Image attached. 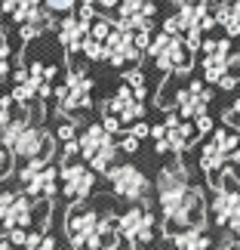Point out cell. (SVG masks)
Returning <instances> with one entry per match:
<instances>
[{"label":"cell","mask_w":240,"mask_h":250,"mask_svg":"<svg viewBox=\"0 0 240 250\" xmlns=\"http://www.w3.org/2000/svg\"><path fill=\"white\" fill-rule=\"evenodd\" d=\"M65 229H68V241L74 247H117L120 232H117V219L99 216L95 210L83 207L74 201V207L68 210V219H65Z\"/></svg>","instance_id":"6da1fadb"},{"label":"cell","mask_w":240,"mask_h":250,"mask_svg":"<svg viewBox=\"0 0 240 250\" xmlns=\"http://www.w3.org/2000/svg\"><path fill=\"white\" fill-rule=\"evenodd\" d=\"M0 142H3L16 158H22V161L53 158V136L43 133L40 127H34L25 114H22V118H9L3 127H0Z\"/></svg>","instance_id":"7a4b0ae2"},{"label":"cell","mask_w":240,"mask_h":250,"mask_svg":"<svg viewBox=\"0 0 240 250\" xmlns=\"http://www.w3.org/2000/svg\"><path fill=\"white\" fill-rule=\"evenodd\" d=\"M80 158L90 164L92 170H111L114 167V155H117L120 142H114V133L105 127V124H92V127H86L80 136Z\"/></svg>","instance_id":"3957f363"},{"label":"cell","mask_w":240,"mask_h":250,"mask_svg":"<svg viewBox=\"0 0 240 250\" xmlns=\"http://www.w3.org/2000/svg\"><path fill=\"white\" fill-rule=\"evenodd\" d=\"M148 56L154 59V65L160 71H191V53L188 43H185V34H169V31H160L148 46Z\"/></svg>","instance_id":"277c9868"},{"label":"cell","mask_w":240,"mask_h":250,"mask_svg":"<svg viewBox=\"0 0 240 250\" xmlns=\"http://www.w3.org/2000/svg\"><path fill=\"white\" fill-rule=\"evenodd\" d=\"M213 219L216 226L231 229L240 235V186L234 182L231 173H222V179L216 182V198H213Z\"/></svg>","instance_id":"5b68a950"},{"label":"cell","mask_w":240,"mask_h":250,"mask_svg":"<svg viewBox=\"0 0 240 250\" xmlns=\"http://www.w3.org/2000/svg\"><path fill=\"white\" fill-rule=\"evenodd\" d=\"M37 216V204L34 195H22V191H0V223L3 229H28V232H43V229L34 226Z\"/></svg>","instance_id":"8992f818"},{"label":"cell","mask_w":240,"mask_h":250,"mask_svg":"<svg viewBox=\"0 0 240 250\" xmlns=\"http://www.w3.org/2000/svg\"><path fill=\"white\" fill-rule=\"evenodd\" d=\"M117 232L120 241H127L129 247H145L154 241V216H151L148 204L129 207L123 216H117Z\"/></svg>","instance_id":"52a82bcc"},{"label":"cell","mask_w":240,"mask_h":250,"mask_svg":"<svg viewBox=\"0 0 240 250\" xmlns=\"http://www.w3.org/2000/svg\"><path fill=\"white\" fill-rule=\"evenodd\" d=\"M108 182H111L114 195H120V198H127V201H148L151 182H148V176L136 164L111 167L108 170Z\"/></svg>","instance_id":"ba28073f"},{"label":"cell","mask_w":240,"mask_h":250,"mask_svg":"<svg viewBox=\"0 0 240 250\" xmlns=\"http://www.w3.org/2000/svg\"><path fill=\"white\" fill-rule=\"evenodd\" d=\"M142 56V50L136 46V28H129L127 22H114L111 34L105 37V59L111 65H129Z\"/></svg>","instance_id":"9c48e42d"},{"label":"cell","mask_w":240,"mask_h":250,"mask_svg":"<svg viewBox=\"0 0 240 250\" xmlns=\"http://www.w3.org/2000/svg\"><path fill=\"white\" fill-rule=\"evenodd\" d=\"M59 182H62V195L68 198V201H83V198H90V191L95 186V176H92V167L80 164V161H62V167H59Z\"/></svg>","instance_id":"30bf717a"},{"label":"cell","mask_w":240,"mask_h":250,"mask_svg":"<svg viewBox=\"0 0 240 250\" xmlns=\"http://www.w3.org/2000/svg\"><path fill=\"white\" fill-rule=\"evenodd\" d=\"M18 179H22L25 191L34 198H50L55 191V167L50 164V158L25 161V167L18 170Z\"/></svg>","instance_id":"8fae6325"},{"label":"cell","mask_w":240,"mask_h":250,"mask_svg":"<svg viewBox=\"0 0 240 250\" xmlns=\"http://www.w3.org/2000/svg\"><path fill=\"white\" fill-rule=\"evenodd\" d=\"M92 81L90 74L83 71H71L68 81H65V86H59L55 90V99H59V108L65 114H74V111H86L92 105Z\"/></svg>","instance_id":"7c38bea8"},{"label":"cell","mask_w":240,"mask_h":250,"mask_svg":"<svg viewBox=\"0 0 240 250\" xmlns=\"http://www.w3.org/2000/svg\"><path fill=\"white\" fill-rule=\"evenodd\" d=\"M203 81L219 83L222 74H228V68L237 62V56L231 53V41H203Z\"/></svg>","instance_id":"4fadbf2b"},{"label":"cell","mask_w":240,"mask_h":250,"mask_svg":"<svg viewBox=\"0 0 240 250\" xmlns=\"http://www.w3.org/2000/svg\"><path fill=\"white\" fill-rule=\"evenodd\" d=\"M191 186L188 182V170L179 164H169V167H163L160 170V176H157V201H160V207H166L172 204L179 195H185V188Z\"/></svg>","instance_id":"5bb4252c"},{"label":"cell","mask_w":240,"mask_h":250,"mask_svg":"<svg viewBox=\"0 0 240 250\" xmlns=\"http://www.w3.org/2000/svg\"><path fill=\"white\" fill-rule=\"evenodd\" d=\"M206 102H209V93H206V86L200 83V81H191L185 90H179L176 99H172L176 111L182 114V118H188V121H194V118H200V114H206Z\"/></svg>","instance_id":"9a60e30c"},{"label":"cell","mask_w":240,"mask_h":250,"mask_svg":"<svg viewBox=\"0 0 240 250\" xmlns=\"http://www.w3.org/2000/svg\"><path fill=\"white\" fill-rule=\"evenodd\" d=\"M0 9L9 16V19H16V22H34V25H50V16H46V6L43 0H0Z\"/></svg>","instance_id":"2e32d148"},{"label":"cell","mask_w":240,"mask_h":250,"mask_svg":"<svg viewBox=\"0 0 240 250\" xmlns=\"http://www.w3.org/2000/svg\"><path fill=\"white\" fill-rule=\"evenodd\" d=\"M108 111L117 114L123 124H129V121H139L142 114H145V105H142V96L127 83V86H120V90L114 93V99L108 102Z\"/></svg>","instance_id":"e0dca14e"},{"label":"cell","mask_w":240,"mask_h":250,"mask_svg":"<svg viewBox=\"0 0 240 250\" xmlns=\"http://www.w3.org/2000/svg\"><path fill=\"white\" fill-rule=\"evenodd\" d=\"M157 13V3L154 0H120L117 6V19L127 22L129 28H151V19Z\"/></svg>","instance_id":"ac0fdd59"},{"label":"cell","mask_w":240,"mask_h":250,"mask_svg":"<svg viewBox=\"0 0 240 250\" xmlns=\"http://www.w3.org/2000/svg\"><path fill=\"white\" fill-rule=\"evenodd\" d=\"M90 19H80V16H68V19H62L59 22V43L65 46L68 53H77L83 41H86V34H90Z\"/></svg>","instance_id":"d6986e66"},{"label":"cell","mask_w":240,"mask_h":250,"mask_svg":"<svg viewBox=\"0 0 240 250\" xmlns=\"http://www.w3.org/2000/svg\"><path fill=\"white\" fill-rule=\"evenodd\" d=\"M169 241L182 247V250H203L209 247L213 241H209V235L203 232V226H191V229H176V232L169 235Z\"/></svg>","instance_id":"ffe728a7"},{"label":"cell","mask_w":240,"mask_h":250,"mask_svg":"<svg viewBox=\"0 0 240 250\" xmlns=\"http://www.w3.org/2000/svg\"><path fill=\"white\" fill-rule=\"evenodd\" d=\"M216 22L228 31V37H240V0H228V3L213 6Z\"/></svg>","instance_id":"44dd1931"},{"label":"cell","mask_w":240,"mask_h":250,"mask_svg":"<svg viewBox=\"0 0 240 250\" xmlns=\"http://www.w3.org/2000/svg\"><path fill=\"white\" fill-rule=\"evenodd\" d=\"M80 50H83L86 59H92V62L105 59V41H99V37H92V34H86V41H83Z\"/></svg>","instance_id":"7402d4cb"},{"label":"cell","mask_w":240,"mask_h":250,"mask_svg":"<svg viewBox=\"0 0 240 250\" xmlns=\"http://www.w3.org/2000/svg\"><path fill=\"white\" fill-rule=\"evenodd\" d=\"M123 81H127V83L132 86V90H136V93L142 96V99L148 96V90H145V74H142L139 68H129V71H123Z\"/></svg>","instance_id":"603a6c76"},{"label":"cell","mask_w":240,"mask_h":250,"mask_svg":"<svg viewBox=\"0 0 240 250\" xmlns=\"http://www.w3.org/2000/svg\"><path fill=\"white\" fill-rule=\"evenodd\" d=\"M13 151H9L6 146H0V179H6L9 176V170H13Z\"/></svg>","instance_id":"cb8c5ba5"},{"label":"cell","mask_w":240,"mask_h":250,"mask_svg":"<svg viewBox=\"0 0 240 250\" xmlns=\"http://www.w3.org/2000/svg\"><path fill=\"white\" fill-rule=\"evenodd\" d=\"M6 68H9V43L0 34V78H6Z\"/></svg>","instance_id":"d4e9b609"},{"label":"cell","mask_w":240,"mask_h":250,"mask_svg":"<svg viewBox=\"0 0 240 250\" xmlns=\"http://www.w3.org/2000/svg\"><path fill=\"white\" fill-rule=\"evenodd\" d=\"M225 124H228V127H237V130H240V99L225 111Z\"/></svg>","instance_id":"484cf974"},{"label":"cell","mask_w":240,"mask_h":250,"mask_svg":"<svg viewBox=\"0 0 240 250\" xmlns=\"http://www.w3.org/2000/svg\"><path fill=\"white\" fill-rule=\"evenodd\" d=\"M46 6L53 9V13H68V9H74V3H77V0H43Z\"/></svg>","instance_id":"4316f807"},{"label":"cell","mask_w":240,"mask_h":250,"mask_svg":"<svg viewBox=\"0 0 240 250\" xmlns=\"http://www.w3.org/2000/svg\"><path fill=\"white\" fill-rule=\"evenodd\" d=\"M13 96H0V127H3V124L9 121V108H13Z\"/></svg>","instance_id":"83f0119b"},{"label":"cell","mask_w":240,"mask_h":250,"mask_svg":"<svg viewBox=\"0 0 240 250\" xmlns=\"http://www.w3.org/2000/svg\"><path fill=\"white\" fill-rule=\"evenodd\" d=\"M120 148H123V151H129V155H132V151L139 148V136H136V133H127V136L120 139Z\"/></svg>","instance_id":"f1b7e54d"},{"label":"cell","mask_w":240,"mask_h":250,"mask_svg":"<svg viewBox=\"0 0 240 250\" xmlns=\"http://www.w3.org/2000/svg\"><path fill=\"white\" fill-rule=\"evenodd\" d=\"M55 136H59L62 142H68V139H77V133H74V124H62V127L55 130Z\"/></svg>","instance_id":"f546056e"},{"label":"cell","mask_w":240,"mask_h":250,"mask_svg":"<svg viewBox=\"0 0 240 250\" xmlns=\"http://www.w3.org/2000/svg\"><path fill=\"white\" fill-rule=\"evenodd\" d=\"M194 124H197V133H209V130H213V118H209V114L194 118Z\"/></svg>","instance_id":"4dcf8cb0"},{"label":"cell","mask_w":240,"mask_h":250,"mask_svg":"<svg viewBox=\"0 0 240 250\" xmlns=\"http://www.w3.org/2000/svg\"><path fill=\"white\" fill-rule=\"evenodd\" d=\"M237 81L240 78H234V74H222V78H219V86H222V90H234Z\"/></svg>","instance_id":"1f68e13d"},{"label":"cell","mask_w":240,"mask_h":250,"mask_svg":"<svg viewBox=\"0 0 240 250\" xmlns=\"http://www.w3.org/2000/svg\"><path fill=\"white\" fill-rule=\"evenodd\" d=\"M132 133H136L139 139H145V136H151V127H148V124H136V127H132Z\"/></svg>","instance_id":"d6a6232c"},{"label":"cell","mask_w":240,"mask_h":250,"mask_svg":"<svg viewBox=\"0 0 240 250\" xmlns=\"http://www.w3.org/2000/svg\"><path fill=\"white\" fill-rule=\"evenodd\" d=\"M99 6L102 9H114V6H120V0H99Z\"/></svg>","instance_id":"836d02e7"},{"label":"cell","mask_w":240,"mask_h":250,"mask_svg":"<svg viewBox=\"0 0 240 250\" xmlns=\"http://www.w3.org/2000/svg\"><path fill=\"white\" fill-rule=\"evenodd\" d=\"M53 244H55V241H53V238H50V235H46V232H43V238H40V247H46V250H50Z\"/></svg>","instance_id":"e575fe53"},{"label":"cell","mask_w":240,"mask_h":250,"mask_svg":"<svg viewBox=\"0 0 240 250\" xmlns=\"http://www.w3.org/2000/svg\"><path fill=\"white\" fill-rule=\"evenodd\" d=\"M6 238H9V235H0V250H3V247H9V244H13V241H6Z\"/></svg>","instance_id":"d590c367"},{"label":"cell","mask_w":240,"mask_h":250,"mask_svg":"<svg viewBox=\"0 0 240 250\" xmlns=\"http://www.w3.org/2000/svg\"><path fill=\"white\" fill-rule=\"evenodd\" d=\"M237 78H240V74H237Z\"/></svg>","instance_id":"8d00e7d4"}]
</instances>
